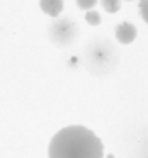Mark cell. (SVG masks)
I'll return each instance as SVG.
<instances>
[{"label": "cell", "mask_w": 148, "mask_h": 158, "mask_svg": "<svg viewBox=\"0 0 148 158\" xmlns=\"http://www.w3.org/2000/svg\"><path fill=\"white\" fill-rule=\"evenodd\" d=\"M48 158H104V144L85 126H66L51 138Z\"/></svg>", "instance_id": "cell-1"}, {"label": "cell", "mask_w": 148, "mask_h": 158, "mask_svg": "<svg viewBox=\"0 0 148 158\" xmlns=\"http://www.w3.org/2000/svg\"><path fill=\"white\" fill-rule=\"evenodd\" d=\"M119 63L116 46L107 39H95L89 43L83 51V65L92 75L102 77L111 73Z\"/></svg>", "instance_id": "cell-2"}, {"label": "cell", "mask_w": 148, "mask_h": 158, "mask_svg": "<svg viewBox=\"0 0 148 158\" xmlns=\"http://www.w3.org/2000/svg\"><path fill=\"white\" fill-rule=\"evenodd\" d=\"M78 36V26L72 17H60L49 26V39L58 46H68Z\"/></svg>", "instance_id": "cell-3"}, {"label": "cell", "mask_w": 148, "mask_h": 158, "mask_svg": "<svg viewBox=\"0 0 148 158\" xmlns=\"http://www.w3.org/2000/svg\"><path fill=\"white\" fill-rule=\"evenodd\" d=\"M136 34H138L136 27L128 21H124V22L116 26V39L121 44H129V43H133L136 39Z\"/></svg>", "instance_id": "cell-4"}, {"label": "cell", "mask_w": 148, "mask_h": 158, "mask_svg": "<svg viewBox=\"0 0 148 158\" xmlns=\"http://www.w3.org/2000/svg\"><path fill=\"white\" fill-rule=\"evenodd\" d=\"M39 7L49 17H58L63 10V0H39Z\"/></svg>", "instance_id": "cell-5"}, {"label": "cell", "mask_w": 148, "mask_h": 158, "mask_svg": "<svg viewBox=\"0 0 148 158\" xmlns=\"http://www.w3.org/2000/svg\"><path fill=\"white\" fill-rule=\"evenodd\" d=\"M100 5L106 12L109 14H116L121 9V0H100Z\"/></svg>", "instance_id": "cell-6"}, {"label": "cell", "mask_w": 148, "mask_h": 158, "mask_svg": "<svg viewBox=\"0 0 148 158\" xmlns=\"http://www.w3.org/2000/svg\"><path fill=\"white\" fill-rule=\"evenodd\" d=\"M85 21L89 22L90 26H99L100 24V14L97 10H87Z\"/></svg>", "instance_id": "cell-7"}, {"label": "cell", "mask_w": 148, "mask_h": 158, "mask_svg": "<svg viewBox=\"0 0 148 158\" xmlns=\"http://www.w3.org/2000/svg\"><path fill=\"white\" fill-rule=\"evenodd\" d=\"M97 2H99V0H77V5H78V9H82V10H92Z\"/></svg>", "instance_id": "cell-8"}, {"label": "cell", "mask_w": 148, "mask_h": 158, "mask_svg": "<svg viewBox=\"0 0 148 158\" xmlns=\"http://www.w3.org/2000/svg\"><path fill=\"white\" fill-rule=\"evenodd\" d=\"M140 15L148 24V0H140Z\"/></svg>", "instance_id": "cell-9"}, {"label": "cell", "mask_w": 148, "mask_h": 158, "mask_svg": "<svg viewBox=\"0 0 148 158\" xmlns=\"http://www.w3.org/2000/svg\"><path fill=\"white\" fill-rule=\"evenodd\" d=\"M126 2H131V0H126Z\"/></svg>", "instance_id": "cell-10"}]
</instances>
